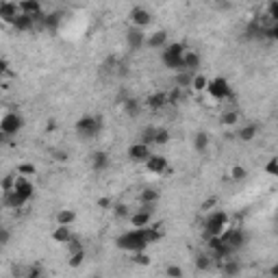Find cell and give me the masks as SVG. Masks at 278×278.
<instances>
[{"label":"cell","mask_w":278,"mask_h":278,"mask_svg":"<svg viewBox=\"0 0 278 278\" xmlns=\"http://www.w3.org/2000/svg\"><path fill=\"white\" fill-rule=\"evenodd\" d=\"M161 239V230L157 226H141V228H133L124 235L117 237V248L126 252H141L150 246V243H157Z\"/></svg>","instance_id":"cell-1"},{"label":"cell","mask_w":278,"mask_h":278,"mask_svg":"<svg viewBox=\"0 0 278 278\" xmlns=\"http://www.w3.org/2000/svg\"><path fill=\"white\" fill-rule=\"evenodd\" d=\"M185 50H187L185 44H180V42H174V44L163 46V53H161L163 65L169 67V70L180 72V70H183V55H185Z\"/></svg>","instance_id":"cell-2"},{"label":"cell","mask_w":278,"mask_h":278,"mask_svg":"<svg viewBox=\"0 0 278 278\" xmlns=\"http://www.w3.org/2000/svg\"><path fill=\"white\" fill-rule=\"evenodd\" d=\"M226 226H228V213L226 211H211L204 218L202 228H204V239L211 235H220Z\"/></svg>","instance_id":"cell-3"},{"label":"cell","mask_w":278,"mask_h":278,"mask_svg":"<svg viewBox=\"0 0 278 278\" xmlns=\"http://www.w3.org/2000/svg\"><path fill=\"white\" fill-rule=\"evenodd\" d=\"M102 130V117L100 115H83L76 122V133L83 139H94Z\"/></svg>","instance_id":"cell-4"},{"label":"cell","mask_w":278,"mask_h":278,"mask_svg":"<svg viewBox=\"0 0 278 278\" xmlns=\"http://www.w3.org/2000/svg\"><path fill=\"white\" fill-rule=\"evenodd\" d=\"M213 100H226L230 98L232 89H230V83L226 81L224 76H215L211 81H207V89H204Z\"/></svg>","instance_id":"cell-5"},{"label":"cell","mask_w":278,"mask_h":278,"mask_svg":"<svg viewBox=\"0 0 278 278\" xmlns=\"http://www.w3.org/2000/svg\"><path fill=\"white\" fill-rule=\"evenodd\" d=\"M22 126H24V120H22L20 113L11 111V113H4L2 117H0V130H2L7 137H13V135H18Z\"/></svg>","instance_id":"cell-6"},{"label":"cell","mask_w":278,"mask_h":278,"mask_svg":"<svg viewBox=\"0 0 278 278\" xmlns=\"http://www.w3.org/2000/svg\"><path fill=\"white\" fill-rule=\"evenodd\" d=\"M218 237L226 243V246H230L232 250H237V248H241L243 243H246V235H243V230L235 228V226H226Z\"/></svg>","instance_id":"cell-7"},{"label":"cell","mask_w":278,"mask_h":278,"mask_svg":"<svg viewBox=\"0 0 278 278\" xmlns=\"http://www.w3.org/2000/svg\"><path fill=\"white\" fill-rule=\"evenodd\" d=\"M128 20H130V24L133 26H137V28H146L152 22V13L148 9H144V7H135L133 11L128 13Z\"/></svg>","instance_id":"cell-8"},{"label":"cell","mask_w":278,"mask_h":278,"mask_svg":"<svg viewBox=\"0 0 278 278\" xmlns=\"http://www.w3.org/2000/svg\"><path fill=\"white\" fill-rule=\"evenodd\" d=\"M150 155H152L150 146L148 144H141V141H135V144L128 148V159L133 163H144Z\"/></svg>","instance_id":"cell-9"},{"label":"cell","mask_w":278,"mask_h":278,"mask_svg":"<svg viewBox=\"0 0 278 278\" xmlns=\"http://www.w3.org/2000/svg\"><path fill=\"white\" fill-rule=\"evenodd\" d=\"M144 163H146V169H148L150 174H166L167 169H169L167 159L161 157V155H150Z\"/></svg>","instance_id":"cell-10"},{"label":"cell","mask_w":278,"mask_h":278,"mask_svg":"<svg viewBox=\"0 0 278 278\" xmlns=\"http://www.w3.org/2000/svg\"><path fill=\"white\" fill-rule=\"evenodd\" d=\"M22 13L20 11V4L18 2H11V0H2V7H0V22H7L11 24L18 15Z\"/></svg>","instance_id":"cell-11"},{"label":"cell","mask_w":278,"mask_h":278,"mask_svg":"<svg viewBox=\"0 0 278 278\" xmlns=\"http://www.w3.org/2000/svg\"><path fill=\"white\" fill-rule=\"evenodd\" d=\"M13 189L18 191V194H22L24 198H28V200L35 196V185L28 180V176H22V174H15V185H13Z\"/></svg>","instance_id":"cell-12"},{"label":"cell","mask_w":278,"mask_h":278,"mask_svg":"<svg viewBox=\"0 0 278 278\" xmlns=\"http://www.w3.org/2000/svg\"><path fill=\"white\" fill-rule=\"evenodd\" d=\"M126 42H128V46L133 48V50L144 48V44H146V33H144V28L133 26V28H130V31L126 33Z\"/></svg>","instance_id":"cell-13"},{"label":"cell","mask_w":278,"mask_h":278,"mask_svg":"<svg viewBox=\"0 0 278 278\" xmlns=\"http://www.w3.org/2000/svg\"><path fill=\"white\" fill-rule=\"evenodd\" d=\"M2 202H4V207H9V209H22L28 202V198L18 194L15 189H11V191H4L2 194Z\"/></svg>","instance_id":"cell-14"},{"label":"cell","mask_w":278,"mask_h":278,"mask_svg":"<svg viewBox=\"0 0 278 278\" xmlns=\"http://www.w3.org/2000/svg\"><path fill=\"white\" fill-rule=\"evenodd\" d=\"M11 26L15 28L18 33H26V31H33L35 28V15H26V13H20L18 18L11 22Z\"/></svg>","instance_id":"cell-15"},{"label":"cell","mask_w":278,"mask_h":278,"mask_svg":"<svg viewBox=\"0 0 278 278\" xmlns=\"http://www.w3.org/2000/svg\"><path fill=\"white\" fill-rule=\"evenodd\" d=\"M128 218H130V224H133L135 228H141V226H150V222H152V211L139 209V211H135L133 215H128Z\"/></svg>","instance_id":"cell-16"},{"label":"cell","mask_w":278,"mask_h":278,"mask_svg":"<svg viewBox=\"0 0 278 278\" xmlns=\"http://www.w3.org/2000/svg\"><path fill=\"white\" fill-rule=\"evenodd\" d=\"M166 42H167V33L166 31H155V33H150V35H146V44H144V46H148V48H163V46H166Z\"/></svg>","instance_id":"cell-17"},{"label":"cell","mask_w":278,"mask_h":278,"mask_svg":"<svg viewBox=\"0 0 278 278\" xmlns=\"http://www.w3.org/2000/svg\"><path fill=\"white\" fill-rule=\"evenodd\" d=\"M89 161H92V167L96 169V172H105V169L109 167V155H107L105 150L94 152V155L89 157Z\"/></svg>","instance_id":"cell-18"},{"label":"cell","mask_w":278,"mask_h":278,"mask_svg":"<svg viewBox=\"0 0 278 278\" xmlns=\"http://www.w3.org/2000/svg\"><path fill=\"white\" fill-rule=\"evenodd\" d=\"M200 67V55L196 50H185L183 55V70H189V72H196Z\"/></svg>","instance_id":"cell-19"},{"label":"cell","mask_w":278,"mask_h":278,"mask_svg":"<svg viewBox=\"0 0 278 278\" xmlns=\"http://www.w3.org/2000/svg\"><path fill=\"white\" fill-rule=\"evenodd\" d=\"M146 105H148L150 111H161V109H166V107H167V94H163V92L152 94V96H148Z\"/></svg>","instance_id":"cell-20"},{"label":"cell","mask_w":278,"mask_h":278,"mask_svg":"<svg viewBox=\"0 0 278 278\" xmlns=\"http://www.w3.org/2000/svg\"><path fill=\"white\" fill-rule=\"evenodd\" d=\"M20 4V11L22 13H26V15H37V13H42V2L39 0H22Z\"/></svg>","instance_id":"cell-21"},{"label":"cell","mask_w":278,"mask_h":278,"mask_svg":"<svg viewBox=\"0 0 278 278\" xmlns=\"http://www.w3.org/2000/svg\"><path fill=\"white\" fill-rule=\"evenodd\" d=\"M72 239V230H70V226H61V224H56V228L53 230V241L56 243H67Z\"/></svg>","instance_id":"cell-22"},{"label":"cell","mask_w":278,"mask_h":278,"mask_svg":"<svg viewBox=\"0 0 278 278\" xmlns=\"http://www.w3.org/2000/svg\"><path fill=\"white\" fill-rule=\"evenodd\" d=\"M74 220H76L74 209H61V211L56 213V224H61V226H72Z\"/></svg>","instance_id":"cell-23"},{"label":"cell","mask_w":278,"mask_h":278,"mask_svg":"<svg viewBox=\"0 0 278 278\" xmlns=\"http://www.w3.org/2000/svg\"><path fill=\"white\" fill-rule=\"evenodd\" d=\"M159 198H161V194L152 187H146L144 191H139V204H157Z\"/></svg>","instance_id":"cell-24"},{"label":"cell","mask_w":278,"mask_h":278,"mask_svg":"<svg viewBox=\"0 0 278 278\" xmlns=\"http://www.w3.org/2000/svg\"><path fill=\"white\" fill-rule=\"evenodd\" d=\"M122 107H124V111L128 113V117H139V113H141V105H139V100L137 98H128L122 102Z\"/></svg>","instance_id":"cell-25"},{"label":"cell","mask_w":278,"mask_h":278,"mask_svg":"<svg viewBox=\"0 0 278 278\" xmlns=\"http://www.w3.org/2000/svg\"><path fill=\"white\" fill-rule=\"evenodd\" d=\"M191 78H194V72L180 70V72H176V76H174V85L180 87V89H185V87H189L191 85Z\"/></svg>","instance_id":"cell-26"},{"label":"cell","mask_w":278,"mask_h":278,"mask_svg":"<svg viewBox=\"0 0 278 278\" xmlns=\"http://www.w3.org/2000/svg\"><path fill=\"white\" fill-rule=\"evenodd\" d=\"M167 141H169V130L163 128V126H157L155 137H152V146H166Z\"/></svg>","instance_id":"cell-27"},{"label":"cell","mask_w":278,"mask_h":278,"mask_svg":"<svg viewBox=\"0 0 278 278\" xmlns=\"http://www.w3.org/2000/svg\"><path fill=\"white\" fill-rule=\"evenodd\" d=\"M207 81H209V78L204 76V74H198V72H194V78H191V85H189V87L194 89L196 94H202L204 89H207Z\"/></svg>","instance_id":"cell-28"},{"label":"cell","mask_w":278,"mask_h":278,"mask_svg":"<svg viewBox=\"0 0 278 278\" xmlns=\"http://www.w3.org/2000/svg\"><path fill=\"white\" fill-rule=\"evenodd\" d=\"M61 20H63V13H48L46 18H44V26H46L48 31H56Z\"/></svg>","instance_id":"cell-29"},{"label":"cell","mask_w":278,"mask_h":278,"mask_svg":"<svg viewBox=\"0 0 278 278\" xmlns=\"http://www.w3.org/2000/svg\"><path fill=\"white\" fill-rule=\"evenodd\" d=\"M257 133H259V126L257 124H248V126H243L239 130V139L241 141H252L254 137H257Z\"/></svg>","instance_id":"cell-30"},{"label":"cell","mask_w":278,"mask_h":278,"mask_svg":"<svg viewBox=\"0 0 278 278\" xmlns=\"http://www.w3.org/2000/svg\"><path fill=\"white\" fill-rule=\"evenodd\" d=\"M194 148L198 152H207L209 150V135L207 133H196L194 137Z\"/></svg>","instance_id":"cell-31"},{"label":"cell","mask_w":278,"mask_h":278,"mask_svg":"<svg viewBox=\"0 0 278 278\" xmlns=\"http://www.w3.org/2000/svg\"><path fill=\"white\" fill-rule=\"evenodd\" d=\"M85 261V250L81 248V250L76 252H70V257H67V263H70V268H81Z\"/></svg>","instance_id":"cell-32"},{"label":"cell","mask_w":278,"mask_h":278,"mask_svg":"<svg viewBox=\"0 0 278 278\" xmlns=\"http://www.w3.org/2000/svg\"><path fill=\"white\" fill-rule=\"evenodd\" d=\"M239 122V111H226L222 115V124L224 126H235Z\"/></svg>","instance_id":"cell-33"},{"label":"cell","mask_w":278,"mask_h":278,"mask_svg":"<svg viewBox=\"0 0 278 278\" xmlns=\"http://www.w3.org/2000/svg\"><path fill=\"white\" fill-rule=\"evenodd\" d=\"M211 263H213L211 254H198L196 257V268L198 270H209L211 268Z\"/></svg>","instance_id":"cell-34"},{"label":"cell","mask_w":278,"mask_h":278,"mask_svg":"<svg viewBox=\"0 0 278 278\" xmlns=\"http://www.w3.org/2000/svg\"><path fill=\"white\" fill-rule=\"evenodd\" d=\"M155 128L157 126H146L144 130L139 133V141L141 144H148V146H152V137H155Z\"/></svg>","instance_id":"cell-35"},{"label":"cell","mask_w":278,"mask_h":278,"mask_svg":"<svg viewBox=\"0 0 278 278\" xmlns=\"http://www.w3.org/2000/svg\"><path fill=\"white\" fill-rule=\"evenodd\" d=\"M15 174H22V176H33V174H37V167L33 166V163H20L18 169H15Z\"/></svg>","instance_id":"cell-36"},{"label":"cell","mask_w":278,"mask_h":278,"mask_svg":"<svg viewBox=\"0 0 278 278\" xmlns=\"http://www.w3.org/2000/svg\"><path fill=\"white\" fill-rule=\"evenodd\" d=\"M224 261H226V259H224ZM222 272H224V274H228V276L239 274V263H235V261H226V263L222 265Z\"/></svg>","instance_id":"cell-37"},{"label":"cell","mask_w":278,"mask_h":278,"mask_svg":"<svg viewBox=\"0 0 278 278\" xmlns=\"http://www.w3.org/2000/svg\"><path fill=\"white\" fill-rule=\"evenodd\" d=\"M248 176V172H246V167H241V166H235L230 169V178L232 180H243Z\"/></svg>","instance_id":"cell-38"},{"label":"cell","mask_w":278,"mask_h":278,"mask_svg":"<svg viewBox=\"0 0 278 278\" xmlns=\"http://www.w3.org/2000/svg\"><path fill=\"white\" fill-rule=\"evenodd\" d=\"M265 174H270V176H278V159L272 157L268 161V166H265Z\"/></svg>","instance_id":"cell-39"},{"label":"cell","mask_w":278,"mask_h":278,"mask_svg":"<svg viewBox=\"0 0 278 278\" xmlns=\"http://www.w3.org/2000/svg\"><path fill=\"white\" fill-rule=\"evenodd\" d=\"M15 185V174H7V176L2 178V183H0V187H2V194L4 191H11Z\"/></svg>","instance_id":"cell-40"},{"label":"cell","mask_w":278,"mask_h":278,"mask_svg":"<svg viewBox=\"0 0 278 278\" xmlns=\"http://www.w3.org/2000/svg\"><path fill=\"white\" fill-rule=\"evenodd\" d=\"M268 20H270V22H278V2H276V0H270Z\"/></svg>","instance_id":"cell-41"},{"label":"cell","mask_w":278,"mask_h":278,"mask_svg":"<svg viewBox=\"0 0 278 278\" xmlns=\"http://www.w3.org/2000/svg\"><path fill=\"white\" fill-rule=\"evenodd\" d=\"M113 213H115V218H128L130 215L126 204H115V207H113Z\"/></svg>","instance_id":"cell-42"},{"label":"cell","mask_w":278,"mask_h":278,"mask_svg":"<svg viewBox=\"0 0 278 278\" xmlns=\"http://www.w3.org/2000/svg\"><path fill=\"white\" fill-rule=\"evenodd\" d=\"M11 241V230L4 228V226H0V246H7Z\"/></svg>","instance_id":"cell-43"},{"label":"cell","mask_w":278,"mask_h":278,"mask_svg":"<svg viewBox=\"0 0 278 278\" xmlns=\"http://www.w3.org/2000/svg\"><path fill=\"white\" fill-rule=\"evenodd\" d=\"M178 100H180V87H174L172 92L167 94V105H176Z\"/></svg>","instance_id":"cell-44"},{"label":"cell","mask_w":278,"mask_h":278,"mask_svg":"<svg viewBox=\"0 0 278 278\" xmlns=\"http://www.w3.org/2000/svg\"><path fill=\"white\" fill-rule=\"evenodd\" d=\"M133 261H135V263H139V265H148L150 263V257H148V254H144V250H141V252H135Z\"/></svg>","instance_id":"cell-45"},{"label":"cell","mask_w":278,"mask_h":278,"mask_svg":"<svg viewBox=\"0 0 278 278\" xmlns=\"http://www.w3.org/2000/svg\"><path fill=\"white\" fill-rule=\"evenodd\" d=\"M166 274H167V276H176V278H180V276H183V270H180L178 265H169V268L166 270Z\"/></svg>","instance_id":"cell-46"},{"label":"cell","mask_w":278,"mask_h":278,"mask_svg":"<svg viewBox=\"0 0 278 278\" xmlns=\"http://www.w3.org/2000/svg\"><path fill=\"white\" fill-rule=\"evenodd\" d=\"M9 74V61L7 59H0V81Z\"/></svg>","instance_id":"cell-47"},{"label":"cell","mask_w":278,"mask_h":278,"mask_svg":"<svg viewBox=\"0 0 278 278\" xmlns=\"http://www.w3.org/2000/svg\"><path fill=\"white\" fill-rule=\"evenodd\" d=\"M215 202H218L215 198H209V200H204V202H202V211H209V209H213Z\"/></svg>","instance_id":"cell-48"},{"label":"cell","mask_w":278,"mask_h":278,"mask_svg":"<svg viewBox=\"0 0 278 278\" xmlns=\"http://www.w3.org/2000/svg\"><path fill=\"white\" fill-rule=\"evenodd\" d=\"M26 276L28 278H37V276H42V270H39V268H31L26 272Z\"/></svg>","instance_id":"cell-49"},{"label":"cell","mask_w":278,"mask_h":278,"mask_svg":"<svg viewBox=\"0 0 278 278\" xmlns=\"http://www.w3.org/2000/svg\"><path fill=\"white\" fill-rule=\"evenodd\" d=\"M98 207L109 209V207H111V200H109V198H100V200H98Z\"/></svg>","instance_id":"cell-50"},{"label":"cell","mask_w":278,"mask_h":278,"mask_svg":"<svg viewBox=\"0 0 278 278\" xmlns=\"http://www.w3.org/2000/svg\"><path fill=\"white\" fill-rule=\"evenodd\" d=\"M53 157L56 159V161H65V159H67L65 152H53Z\"/></svg>","instance_id":"cell-51"},{"label":"cell","mask_w":278,"mask_h":278,"mask_svg":"<svg viewBox=\"0 0 278 278\" xmlns=\"http://www.w3.org/2000/svg\"><path fill=\"white\" fill-rule=\"evenodd\" d=\"M46 128H48V130H55V128H56V124H55V120H50V122H48V126H46Z\"/></svg>","instance_id":"cell-52"},{"label":"cell","mask_w":278,"mask_h":278,"mask_svg":"<svg viewBox=\"0 0 278 278\" xmlns=\"http://www.w3.org/2000/svg\"><path fill=\"white\" fill-rule=\"evenodd\" d=\"M2 141H7V135H4L2 130H0V144H2Z\"/></svg>","instance_id":"cell-53"},{"label":"cell","mask_w":278,"mask_h":278,"mask_svg":"<svg viewBox=\"0 0 278 278\" xmlns=\"http://www.w3.org/2000/svg\"><path fill=\"white\" fill-rule=\"evenodd\" d=\"M0 7H2V0H0Z\"/></svg>","instance_id":"cell-54"}]
</instances>
